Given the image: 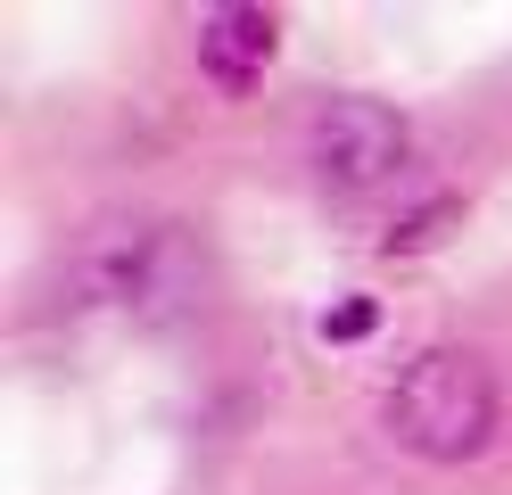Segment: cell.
Masks as SVG:
<instances>
[{"label": "cell", "instance_id": "1", "mask_svg": "<svg viewBox=\"0 0 512 495\" xmlns=\"http://www.w3.org/2000/svg\"><path fill=\"white\" fill-rule=\"evenodd\" d=\"M496 413H504L496 405V372L471 347H422L389 380V396H380L389 438L405 454H422V462H471V454H488Z\"/></svg>", "mask_w": 512, "mask_h": 495}, {"label": "cell", "instance_id": "2", "mask_svg": "<svg viewBox=\"0 0 512 495\" xmlns=\"http://www.w3.org/2000/svg\"><path fill=\"white\" fill-rule=\"evenodd\" d=\"M405 157H413V124L389 108V99H331V108H314L306 124V165H314V182L339 190V198H364L380 182H397L405 174Z\"/></svg>", "mask_w": 512, "mask_h": 495}, {"label": "cell", "instance_id": "3", "mask_svg": "<svg viewBox=\"0 0 512 495\" xmlns=\"http://www.w3.org/2000/svg\"><path fill=\"white\" fill-rule=\"evenodd\" d=\"M75 281L91 306H116V314H149L157 297L182 281V248L166 223H108L91 231V248L75 264Z\"/></svg>", "mask_w": 512, "mask_h": 495}, {"label": "cell", "instance_id": "4", "mask_svg": "<svg viewBox=\"0 0 512 495\" xmlns=\"http://www.w3.org/2000/svg\"><path fill=\"white\" fill-rule=\"evenodd\" d=\"M273 50H281V17H273V9L232 0V9H207V17H199V75H207L223 99H248L256 83H265Z\"/></svg>", "mask_w": 512, "mask_h": 495}, {"label": "cell", "instance_id": "5", "mask_svg": "<svg viewBox=\"0 0 512 495\" xmlns=\"http://www.w3.org/2000/svg\"><path fill=\"white\" fill-rule=\"evenodd\" d=\"M455 215H463L455 198H422L413 215H397V223H389V240H380V248H389V256H422V248H438V240H446V223H455Z\"/></svg>", "mask_w": 512, "mask_h": 495}, {"label": "cell", "instance_id": "6", "mask_svg": "<svg viewBox=\"0 0 512 495\" xmlns=\"http://www.w3.org/2000/svg\"><path fill=\"white\" fill-rule=\"evenodd\" d=\"M372 322H380L372 297H347V306L323 314V339H331V347H356V339H372Z\"/></svg>", "mask_w": 512, "mask_h": 495}]
</instances>
